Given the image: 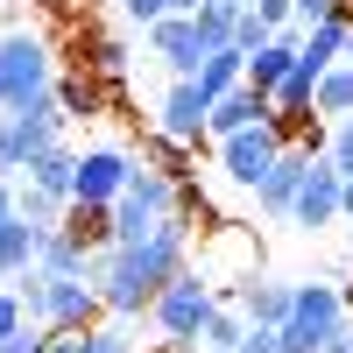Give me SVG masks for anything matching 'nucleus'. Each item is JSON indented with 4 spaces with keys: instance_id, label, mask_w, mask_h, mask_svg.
<instances>
[{
    "instance_id": "f257e3e1",
    "label": "nucleus",
    "mask_w": 353,
    "mask_h": 353,
    "mask_svg": "<svg viewBox=\"0 0 353 353\" xmlns=\"http://www.w3.org/2000/svg\"><path fill=\"white\" fill-rule=\"evenodd\" d=\"M198 276L219 290V304H241V290L261 276V241L248 226H233V219L205 226L198 233Z\"/></svg>"
},
{
    "instance_id": "f03ea898",
    "label": "nucleus",
    "mask_w": 353,
    "mask_h": 353,
    "mask_svg": "<svg viewBox=\"0 0 353 353\" xmlns=\"http://www.w3.org/2000/svg\"><path fill=\"white\" fill-rule=\"evenodd\" d=\"M212 311H219V290L205 283L198 269H184V276H170V283L156 290V304H149V318H156V332H163L170 346H198V339H205V325H212Z\"/></svg>"
},
{
    "instance_id": "7ed1b4c3",
    "label": "nucleus",
    "mask_w": 353,
    "mask_h": 353,
    "mask_svg": "<svg viewBox=\"0 0 353 353\" xmlns=\"http://www.w3.org/2000/svg\"><path fill=\"white\" fill-rule=\"evenodd\" d=\"M57 121H64L57 92L21 99V106H0V176H21L43 149H57Z\"/></svg>"
},
{
    "instance_id": "20e7f679",
    "label": "nucleus",
    "mask_w": 353,
    "mask_h": 353,
    "mask_svg": "<svg viewBox=\"0 0 353 353\" xmlns=\"http://www.w3.org/2000/svg\"><path fill=\"white\" fill-rule=\"evenodd\" d=\"M339 332H346V297L332 283H297V304H290V318L276 325L283 353H325Z\"/></svg>"
},
{
    "instance_id": "39448f33",
    "label": "nucleus",
    "mask_w": 353,
    "mask_h": 353,
    "mask_svg": "<svg viewBox=\"0 0 353 353\" xmlns=\"http://www.w3.org/2000/svg\"><path fill=\"white\" fill-rule=\"evenodd\" d=\"M57 92V71H50V43L43 36H0V106H21V99H43Z\"/></svg>"
},
{
    "instance_id": "423d86ee",
    "label": "nucleus",
    "mask_w": 353,
    "mask_h": 353,
    "mask_svg": "<svg viewBox=\"0 0 353 353\" xmlns=\"http://www.w3.org/2000/svg\"><path fill=\"white\" fill-rule=\"evenodd\" d=\"M283 149H290V141H283L276 113H269V121H254V128H241V134H226V141H219V170H226L241 191H261V176L276 170Z\"/></svg>"
},
{
    "instance_id": "0eeeda50",
    "label": "nucleus",
    "mask_w": 353,
    "mask_h": 353,
    "mask_svg": "<svg viewBox=\"0 0 353 353\" xmlns=\"http://www.w3.org/2000/svg\"><path fill=\"white\" fill-rule=\"evenodd\" d=\"M64 57H71L78 71L106 78V85H128V71H134L128 43L113 36V28H99V21H71V28H64Z\"/></svg>"
},
{
    "instance_id": "6e6552de",
    "label": "nucleus",
    "mask_w": 353,
    "mask_h": 353,
    "mask_svg": "<svg viewBox=\"0 0 353 353\" xmlns=\"http://www.w3.org/2000/svg\"><path fill=\"white\" fill-rule=\"evenodd\" d=\"M339 212H346V170H339L332 156H318L311 176H304V191H297V205H290V226L318 233V226H332Z\"/></svg>"
},
{
    "instance_id": "1a4fd4ad",
    "label": "nucleus",
    "mask_w": 353,
    "mask_h": 353,
    "mask_svg": "<svg viewBox=\"0 0 353 353\" xmlns=\"http://www.w3.org/2000/svg\"><path fill=\"white\" fill-rule=\"evenodd\" d=\"M128 176H134V156H128V149H85V156H78L71 205H121Z\"/></svg>"
},
{
    "instance_id": "9d476101",
    "label": "nucleus",
    "mask_w": 353,
    "mask_h": 353,
    "mask_svg": "<svg viewBox=\"0 0 353 353\" xmlns=\"http://www.w3.org/2000/svg\"><path fill=\"white\" fill-rule=\"evenodd\" d=\"M149 50L163 57L176 78H198V64L212 57V36L198 28V14H163V21L149 28Z\"/></svg>"
},
{
    "instance_id": "9b49d317",
    "label": "nucleus",
    "mask_w": 353,
    "mask_h": 353,
    "mask_svg": "<svg viewBox=\"0 0 353 353\" xmlns=\"http://www.w3.org/2000/svg\"><path fill=\"white\" fill-rule=\"evenodd\" d=\"M57 106H64L71 121H99V113H128V85H106V78H92V71L64 64V71H57Z\"/></svg>"
},
{
    "instance_id": "f8f14e48",
    "label": "nucleus",
    "mask_w": 353,
    "mask_h": 353,
    "mask_svg": "<svg viewBox=\"0 0 353 353\" xmlns=\"http://www.w3.org/2000/svg\"><path fill=\"white\" fill-rule=\"evenodd\" d=\"M99 283L92 276H43V325H99Z\"/></svg>"
},
{
    "instance_id": "ddd939ff",
    "label": "nucleus",
    "mask_w": 353,
    "mask_h": 353,
    "mask_svg": "<svg viewBox=\"0 0 353 353\" xmlns=\"http://www.w3.org/2000/svg\"><path fill=\"white\" fill-rule=\"evenodd\" d=\"M156 128L198 149V141H205V128H212V99H205V92H198L191 78H176L170 92H163V106H156Z\"/></svg>"
},
{
    "instance_id": "4468645a",
    "label": "nucleus",
    "mask_w": 353,
    "mask_h": 353,
    "mask_svg": "<svg viewBox=\"0 0 353 353\" xmlns=\"http://www.w3.org/2000/svg\"><path fill=\"white\" fill-rule=\"evenodd\" d=\"M311 149H283L276 156V170L269 176H261V191H254V205H261V212H269V219H290V205H297V191H304V176H311Z\"/></svg>"
},
{
    "instance_id": "2eb2a0df",
    "label": "nucleus",
    "mask_w": 353,
    "mask_h": 353,
    "mask_svg": "<svg viewBox=\"0 0 353 353\" xmlns=\"http://www.w3.org/2000/svg\"><path fill=\"white\" fill-rule=\"evenodd\" d=\"M269 113H276V99L261 92V85H233L226 99H212V128H205V134L226 141V134H241V128H254V121H269Z\"/></svg>"
},
{
    "instance_id": "dca6fc26",
    "label": "nucleus",
    "mask_w": 353,
    "mask_h": 353,
    "mask_svg": "<svg viewBox=\"0 0 353 353\" xmlns=\"http://www.w3.org/2000/svg\"><path fill=\"white\" fill-rule=\"evenodd\" d=\"M134 163H149V170H163L170 184H191V176H198V149H191V141H176V134H163V128H149V134H141V149H134Z\"/></svg>"
},
{
    "instance_id": "f3484780",
    "label": "nucleus",
    "mask_w": 353,
    "mask_h": 353,
    "mask_svg": "<svg viewBox=\"0 0 353 353\" xmlns=\"http://www.w3.org/2000/svg\"><path fill=\"white\" fill-rule=\"evenodd\" d=\"M92 254H99V248H85L71 226H50V233H43V254H36V269H43V276H92Z\"/></svg>"
},
{
    "instance_id": "a211bd4d",
    "label": "nucleus",
    "mask_w": 353,
    "mask_h": 353,
    "mask_svg": "<svg viewBox=\"0 0 353 353\" xmlns=\"http://www.w3.org/2000/svg\"><path fill=\"white\" fill-rule=\"evenodd\" d=\"M297 57H304V36H290V28H276V43L248 57V85H261V92H276V85H283L290 71H297Z\"/></svg>"
},
{
    "instance_id": "6ab92c4d",
    "label": "nucleus",
    "mask_w": 353,
    "mask_h": 353,
    "mask_svg": "<svg viewBox=\"0 0 353 353\" xmlns=\"http://www.w3.org/2000/svg\"><path fill=\"white\" fill-rule=\"evenodd\" d=\"M43 233L50 226H36V219H8V226H0V276H28V269H36V254H43Z\"/></svg>"
},
{
    "instance_id": "aec40b11",
    "label": "nucleus",
    "mask_w": 353,
    "mask_h": 353,
    "mask_svg": "<svg viewBox=\"0 0 353 353\" xmlns=\"http://www.w3.org/2000/svg\"><path fill=\"white\" fill-rule=\"evenodd\" d=\"M290 304H297V283H276V276H254L241 290V311H248V325H283Z\"/></svg>"
},
{
    "instance_id": "412c9836",
    "label": "nucleus",
    "mask_w": 353,
    "mask_h": 353,
    "mask_svg": "<svg viewBox=\"0 0 353 353\" xmlns=\"http://www.w3.org/2000/svg\"><path fill=\"white\" fill-rule=\"evenodd\" d=\"M191 85H198L205 99H226L233 85H248V57H241V50L226 43V50H212V57L198 64V78H191Z\"/></svg>"
},
{
    "instance_id": "4be33fe9",
    "label": "nucleus",
    "mask_w": 353,
    "mask_h": 353,
    "mask_svg": "<svg viewBox=\"0 0 353 353\" xmlns=\"http://www.w3.org/2000/svg\"><path fill=\"white\" fill-rule=\"evenodd\" d=\"M28 184H36V191H50V198H64V205H71V184H78V156L64 149V141H57V149H43L36 163H28Z\"/></svg>"
},
{
    "instance_id": "5701e85b",
    "label": "nucleus",
    "mask_w": 353,
    "mask_h": 353,
    "mask_svg": "<svg viewBox=\"0 0 353 353\" xmlns=\"http://www.w3.org/2000/svg\"><path fill=\"white\" fill-rule=\"evenodd\" d=\"M318 78H325V71L297 57V71H290L276 92H269V99H276V113H318Z\"/></svg>"
},
{
    "instance_id": "b1692460",
    "label": "nucleus",
    "mask_w": 353,
    "mask_h": 353,
    "mask_svg": "<svg viewBox=\"0 0 353 353\" xmlns=\"http://www.w3.org/2000/svg\"><path fill=\"white\" fill-rule=\"evenodd\" d=\"M346 36L353 28L332 14V21H318V28H304V64H318V71H332V64H346Z\"/></svg>"
},
{
    "instance_id": "393cba45",
    "label": "nucleus",
    "mask_w": 353,
    "mask_h": 353,
    "mask_svg": "<svg viewBox=\"0 0 353 353\" xmlns=\"http://www.w3.org/2000/svg\"><path fill=\"white\" fill-rule=\"evenodd\" d=\"M128 198H134V205H149L156 219H170V212H176V184H170L163 170H149V163H134V176H128Z\"/></svg>"
},
{
    "instance_id": "a878e982",
    "label": "nucleus",
    "mask_w": 353,
    "mask_h": 353,
    "mask_svg": "<svg viewBox=\"0 0 353 353\" xmlns=\"http://www.w3.org/2000/svg\"><path fill=\"white\" fill-rule=\"evenodd\" d=\"M241 339H248V311L241 304H219L212 325H205V339H198V353H233Z\"/></svg>"
},
{
    "instance_id": "bb28decb",
    "label": "nucleus",
    "mask_w": 353,
    "mask_h": 353,
    "mask_svg": "<svg viewBox=\"0 0 353 353\" xmlns=\"http://www.w3.org/2000/svg\"><path fill=\"white\" fill-rule=\"evenodd\" d=\"M64 226L78 233L85 248H106L113 241V205H64Z\"/></svg>"
},
{
    "instance_id": "cd10ccee",
    "label": "nucleus",
    "mask_w": 353,
    "mask_h": 353,
    "mask_svg": "<svg viewBox=\"0 0 353 353\" xmlns=\"http://www.w3.org/2000/svg\"><path fill=\"white\" fill-rule=\"evenodd\" d=\"M318 113H339V121H353V64H332L325 78H318Z\"/></svg>"
},
{
    "instance_id": "c85d7f7f",
    "label": "nucleus",
    "mask_w": 353,
    "mask_h": 353,
    "mask_svg": "<svg viewBox=\"0 0 353 353\" xmlns=\"http://www.w3.org/2000/svg\"><path fill=\"white\" fill-rule=\"evenodd\" d=\"M163 219L149 212V205H134L128 191H121V205H113V241H141V233H156Z\"/></svg>"
},
{
    "instance_id": "c756f323",
    "label": "nucleus",
    "mask_w": 353,
    "mask_h": 353,
    "mask_svg": "<svg viewBox=\"0 0 353 353\" xmlns=\"http://www.w3.org/2000/svg\"><path fill=\"white\" fill-rule=\"evenodd\" d=\"M176 219H184V226H219V212H212V198H205L198 191V176H191V184H176Z\"/></svg>"
},
{
    "instance_id": "7c9ffc66",
    "label": "nucleus",
    "mask_w": 353,
    "mask_h": 353,
    "mask_svg": "<svg viewBox=\"0 0 353 353\" xmlns=\"http://www.w3.org/2000/svg\"><path fill=\"white\" fill-rule=\"evenodd\" d=\"M21 219H36V226H64V198H50V191L28 184V191H21Z\"/></svg>"
},
{
    "instance_id": "2f4dec72",
    "label": "nucleus",
    "mask_w": 353,
    "mask_h": 353,
    "mask_svg": "<svg viewBox=\"0 0 353 353\" xmlns=\"http://www.w3.org/2000/svg\"><path fill=\"white\" fill-rule=\"evenodd\" d=\"M269 43H276V28L248 8V14H241V28H233V50H241V57H254V50H269Z\"/></svg>"
},
{
    "instance_id": "473e14b6",
    "label": "nucleus",
    "mask_w": 353,
    "mask_h": 353,
    "mask_svg": "<svg viewBox=\"0 0 353 353\" xmlns=\"http://www.w3.org/2000/svg\"><path fill=\"white\" fill-rule=\"evenodd\" d=\"M92 346V325H50V339H43V353H85Z\"/></svg>"
},
{
    "instance_id": "72a5a7b5",
    "label": "nucleus",
    "mask_w": 353,
    "mask_h": 353,
    "mask_svg": "<svg viewBox=\"0 0 353 353\" xmlns=\"http://www.w3.org/2000/svg\"><path fill=\"white\" fill-rule=\"evenodd\" d=\"M92 8H99V0H43V14L64 21V28H71V21H92Z\"/></svg>"
},
{
    "instance_id": "f704fd0d",
    "label": "nucleus",
    "mask_w": 353,
    "mask_h": 353,
    "mask_svg": "<svg viewBox=\"0 0 353 353\" xmlns=\"http://www.w3.org/2000/svg\"><path fill=\"white\" fill-rule=\"evenodd\" d=\"M248 8L269 21V28H290V21H297V0H248Z\"/></svg>"
},
{
    "instance_id": "c9c22d12",
    "label": "nucleus",
    "mask_w": 353,
    "mask_h": 353,
    "mask_svg": "<svg viewBox=\"0 0 353 353\" xmlns=\"http://www.w3.org/2000/svg\"><path fill=\"white\" fill-rule=\"evenodd\" d=\"M43 339H50V325H21L14 339H0V353H43Z\"/></svg>"
},
{
    "instance_id": "e433bc0d",
    "label": "nucleus",
    "mask_w": 353,
    "mask_h": 353,
    "mask_svg": "<svg viewBox=\"0 0 353 353\" xmlns=\"http://www.w3.org/2000/svg\"><path fill=\"white\" fill-rule=\"evenodd\" d=\"M85 353H134V346H128L121 325H92V346H85Z\"/></svg>"
},
{
    "instance_id": "4c0bfd02",
    "label": "nucleus",
    "mask_w": 353,
    "mask_h": 353,
    "mask_svg": "<svg viewBox=\"0 0 353 353\" xmlns=\"http://www.w3.org/2000/svg\"><path fill=\"white\" fill-rule=\"evenodd\" d=\"M128 8V21H141V28H156L163 14H170V0H121Z\"/></svg>"
},
{
    "instance_id": "58836bf2",
    "label": "nucleus",
    "mask_w": 353,
    "mask_h": 353,
    "mask_svg": "<svg viewBox=\"0 0 353 353\" xmlns=\"http://www.w3.org/2000/svg\"><path fill=\"white\" fill-rule=\"evenodd\" d=\"M339 14V0H297V28H318V21H332Z\"/></svg>"
},
{
    "instance_id": "ea45409f",
    "label": "nucleus",
    "mask_w": 353,
    "mask_h": 353,
    "mask_svg": "<svg viewBox=\"0 0 353 353\" xmlns=\"http://www.w3.org/2000/svg\"><path fill=\"white\" fill-rule=\"evenodd\" d=\"M332 163L353 176V121H339V134H332Z\"/></svg>"
},
{
    "instance_id": "a19ab883",
    "label": "nucleus",
    "mask_w": 353,
    "mask_h": 353,
    "mask_svg": "<svg viewBox=\"0 0 353 353\" xmlns=\"http://www.w3.org/2000/svg\"><path fill=\"white\" fill-rule=\"evenodd\" d=\"M14 212H21V198H14V191H8V176H0V226H8V219H14Z\"/></svg>"
},
{
    "instance_id": "79ce46f5",
    "label": "nucleus",
    "mask_w": 353,
    "mask_h": 353,
    "mask_svg": "<svg viewBox=\"0 0 353 353\" xmlns=\"http://www.w3.org/2000/svg\"><path fill=\"white\" fill-rule=\"evenodd\" d=\"M198 8H212V0H170V14H198Z\"/></svg>"
},
{
    "instance_id": "37998d69",
    "label": "nucleus",
    "mask_w": 353,
    "mask_h": 353,
    "mask_svg": "<svg viewBox=\"0 0 353 353\" xmlns=\"http://www.w3.org/2000/svg\"><path fill=\"white\" fill-rule=\"evenodd\" d=\"M325 353H353V325H346V332H339V339H332Z\"/></svg>"
},
{
    "instance_id": "c03bdc74",
    "label": "nucleus",
    "mask_w": 353,
    "mask_h": 353,
    "mask_svg": "<svg viewBox=\"0 0 353 353\" xmlns=\"http://www.w3.org/2000/svg\"><path fill=\"white\" fill-rule=\"evenodd\" d=\"M339 21H346V28H353V0H339Z\"/></svg>"
},
{
    "instance_id": "a18cd8bd",
    "label": "nucleus",
    "mask_w": 353,
    "mask_h": 353,
    "mask_svg": "<svg viewBox=\"0 0 353 353\" xmlns=\"http://www.w3.org/2000/svg\"><path fill=\"white\" fill-rule=\"evenodd\" d=\"M346 219H353V176H346Z\"/></svg>"
},
{
    "instance_id": "49530a36",
    "label": "nucleus",
    "mask_w": 353,
    "mask_h": 353,
    "mask_svg": "<svg viewBox=\"0 0 353 353\" xmlns=\"http://www.w3.org/2000/svg\"><path fill=\"white\" fill-rule=\"evenodd\" d=\"M346 64H353V36H346Z\"/></svg>"
}]
</instances>
